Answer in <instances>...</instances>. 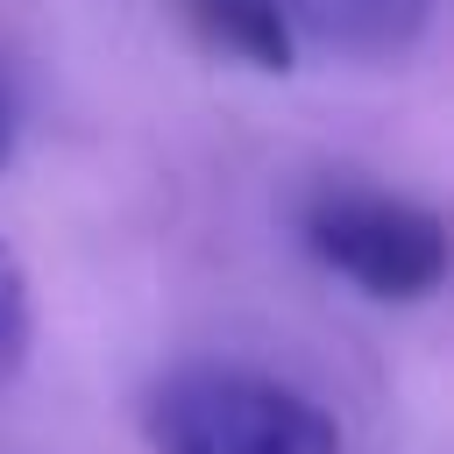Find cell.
Segmentation results:
<instances>
[{"label": "cell", "instance_id": "obj_5", "mask_svg": "<svg viewBox=\"0 0 454 454\" xmlns=\"http://www.w3.org/2000/svg\"><path fill=\"white\" fill-rule=\"evenodd\" d=\"M28 348H35V284L21 248L0 241V390L28 369Z\"/></svg>", "mask_w": 454, "mask_h": 454}, {"label": "cell", "instance_id": "obj_1", "mask_svg": "<svg viewBox=\"0 0 454 454\" xmlns=\"http://www.w3.org/2000/svg\"><path fill=\"white\" fill-rule=\"evenodd\" d=\"M149 454H340V419L255 362H177L142 390Z\"/></svg>", "mask_w": 454, "mask_h": 454}, {"label": "cell", "instance_id": "obj_6", "mask_svg": "<svg viewBox=\"0 0 454 454\" xmlns=\"http://www.w3.org/2000/svg\"><path fill=\"white\" fill-rule=\"evenodd\" d=\"M14 135H21V114H14V85H7V71H0V170L14 163Z\"/></svg>", "mask_w": 454, "mask_h": 454}, {"label": "cell", "instance_id": "obj_2", "mask_svg": "<svg viewBox=\"0 0 454 454\" xmlns=\"http://www.w3.org/2000/svg\"><path fill=\"white\" fill-rule=\"evenodd\" d=\"M298 241L326 277L376 305H419L447 284V220L426 199L362 177H326L298 206Z\"/></svg>", "mask_w": 454, "mask_h": 454}, {"label": "cell", "instance_id": "obj_3", "mask_svg": "<svg viewBox=\"0 0 454 454\" xmlns=\"http://www.w3.org/2000/svg\"><path fill=\"white\" fill-rule=\"evenodd\" d=\"M284 21H305L319 43L355 57H404L426 35L433 0H284Z\"/></svg>", "mask_w": 454, "mask_h": 454}, {"label": "cell", "instance_id": "obj_4", "mask_svg": "<svg viewBox=\"0 0 454 454\" xmlns=\"http://www.w3.org/2000/svg\"><path fill=\"white\" fill-rule=\"evenodd\" d=\"M184 7L199 14V28H206L227 57H241V64H255V71H284V64H291L284 0H184Z\"/></svg>", "mask_w": 454, "mask_h": 454}]
</instances>
